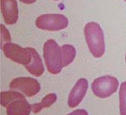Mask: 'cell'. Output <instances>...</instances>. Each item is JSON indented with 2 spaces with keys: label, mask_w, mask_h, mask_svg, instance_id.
<instances>
[{
  "label": "cell",
  "mask_w": 126,
  "mask_h": 115,
  "mask_svg": "<svg viewBox=\"0 0 126 115\" xmlns=\"http://www.w3.org/2000/svg\"><path fill=\"white\" fill-rule=\"evenodd\" d=\"M84 33L90 52L94 58H101L105 50L104 32L101 26L97 23L90 22L86 24Z\"/></svg>",
  "instance_id": "cell-1"
},
{
  "label": "cell",
  "mask_w": 126,
  "mask_h": 115,
  "mask_svg": "<svg viewBox=\"0 0 126 115\" xmlns=\"http://www.w3.org/2000/svg\"><path fill=\"white\" fill-rule=\"evenodd\" d=\"M43 58L48 71L52 75H58L63 68L61 48L54 40H48L43 44Z\"/></svg>",
  "instance_id": "cell-2"
},
{
  "label": "cell",
  "mask_w": 126,
  "mask_h": 115,
  "mask_svg": "<svg viewBox=\"0 0 126 115\" xmlns=\"http://www.w3.org/2000/svg\"><path fill=\"white\" fill-rule=\"evenodd\" d=\"M119 87L118 79L112 76H103L94 79L91 85L93 94L99 98H107L116 93Z\"/></svg>",
  "instance_id": "cell-3"
},
{
  "label": "cell",
  "mask_w": 126,
  "mask_h": 115,
  "mask_svg": "<svg viewBox=\"0 0 126 115\" xmlns=\"http://www.w3.org/2000/svg\"><path fill=\"white\" fill-rule=\"evenodd\" d=\"M35 24L41 30L58 31L67 28L68 20L65 15L61 14H45L36 19Z\"/></svg>",
  "instance_id": "cell-4"
},
{
  "label": "cell",
  "mask_w": 126,
  "mask_h": 115,
  "mask_svg": "<svg viewBox=\"0 0 126 115\" xmlns=\"http://www.w3.org/2000/svg\"><path fill=\"white\" fill-rule=\"evenodd\" d=\"M3 52L6 58L14 62H16L21 65H28L32 60V54L29 47L22 48L17 44L7 42L2 48Z\"/></svg>",
  "instance_id": "cell-5"
},
{
  "label": "cell",
  "mask_w": 126,
  "mask_h": 115,
  "mask_svg": "<svg viewBox=\"0 0 126 115\" xmlns=\"http://www.w3.org/2000/svg\"><path fill=\"white\" fill-rule=\"evenodd\" d=\"M9 87L14 91L22 92L28 97L34 96L41 90V85L38 80L31 77H17L13 79Z\"/></svg>",
  "instance_id": "cell-6"
},
{
  "label": "cell",
  "mask_w": 126,
  "mask_h": 115,
  "mask_svg": "<svg viewBox=\"0 0 126 115\" xmlns=\"http://www.w3.org/2000/svg\"><path fill=\"white\" fill-rule=\"evenodd\" d=\"M88 89V82L86 78L79 79L68 94V104L70 108H75L84 99Z\"/></svg>",
  "instance_id": "cell-7"
},
{
  "label": "cell",
  "mask_w": 126,
  "mask_h": 115,
  "mask_svg": "<svg viewBox=\"0 0 126 115\" xmlns=\"http://www.w3.org/2000/svg\"><path fill=\"white\" fill-rule=\"evenodd\" d=\"M1 12L6 24L12 25L18 21V5L16 0H1Z\"/></svg>",
  "instance_id": "cell-8"
},
{
  "label": "cell",
  "mask_w": 126,
  "mask_h": 115,
  "mask_svg": "<svg viewBox=\"0 0 126 115\" xmlns=\"http://www.w3.org/2000/svg\"><path fill=\"white\" fill-rule=\"evenodd\" d=\"M32 54V60L28 65L24 66L27 71L34 76H41L44 72V66L42 63V58L40 57L39 53L33 48L29 47Z\"/></svg>",
  "instance_id": "cell-9"
},
{
  "label": "cell",
  "mask_w": 126,
  "mask_h": 115,
  "mask_svg": "<svg viewBox=\"0 0 126 115\" xmlns=\"http://www.w3.org/2000/svg\"><path fill=\"white\" fill-rule=\"evenodd\" d=\"M32 105L25 99L14 101L6 107V115H30Z\"/></svg>",
  "instance_id": "cell-10"
},
{
  "label": "cell",
  "mask_w": 126,
  "mask_h": 115,
  "mask_svg": "<svg viewBox=\"0 0 126 115\" xmlns=\"http://www.w3.org/2000/svg\"><path fill=\"white\" fill-rule=\"evenodd\" d=\"M56 100H57V95L55 94L51 93V94H47V95H45L42 98L41 102H39V103H34V104L32 105V111L33 113H40L42 109L50 107L56 102Z\"/></svg>",
  "instance_id": "cell-11"
},
{
  "label": "cell",
  "mask_w": 126,
  "mask_h": 115,
  "mask_svg": "<svg viewBox=\"0 0 126 115\" xmlns=\"http://www.w3.org/2000/svg\"><path fill=\"white\" fill-rule=\"evenodd\" d=\"M0 96H1V105L3 107H7L8 105L10 104L11 102H13L14 101H16V100H20V99H25L23 94H20L16 91H5V92H1L0 94Z\"/></svg>",
  "instance_id": "cell-12"
},
{
  "label": "cell",
  "mask_w": 126,
  "mask_h": 115,
  "mask_svg": "<svg viewBox=\"0 0 126 115\" xmlns=\"http://www.w3.org/2000/svg\"><path fill=\"white\" fill-rule=\"evenodd\" d=\"M61 54H62L63 68L68 67L73 62L76 57V50L70 44H64L61 46Z\"/></svg>",
  "instance_id": "cell-13"
},
{
  "label": "cell",
  "mask_w": 126,
  "mask_h": 115,
  "mask_svg": "<svg viewBox=\"0 0 126 115\" xmlns=\"http://www.w3.org/2000/svg\"><path fill=\"white\" fill-rule=\"evenodd\" d=\"M119 107H120V114L126 115V81L123 82L120 86Z\"/></svg>",
  "instance_id": "cell-14"
},
{
  "label": "cell",
  "mask_w": 126,
  "mask_h": 115,
  "mask_svg": "<svg viewBox=\"0 0 126 115\" xmlns=\"http://www.w3.org/2000/svg\"><path fill=\"white\" fill-rule=\"evenodd\" d=\"M0 30H1V49L3 46L7 43V42H11V37L9 31H7L6 27L4 24L0 25Z\"/></svg>",
  "instance_id": "cell-15"
},
{
  "label": "cell",
  "mask_w": 126,
  "mask_h": 115,
  "mask_svg": "<svg viewBox=\"0 0 126 115\" xmlns=\"http://www.w3.org/2000/svg\"><path fill=\"white\" fill-rule=\"evenodd\" d=\"M67 115H88V113L84 109H78V110L71 112L70 113H68Z\"/></svg>",
  "instance_id": "cell-16"
},
{
  "label": "cell",
  "mask_w": 126,
  "mask_h": 115,
  "mask_svg": "<svg viewBox=\"0 0 126 115\" xmlns=\"http://www.w3.org/2000/svg\"><path fill=\"white\" fill-rule=\"evenodd\" d=\"M22 3L24 4H26V5H31V4H33L37 1V0H20Z\"/></svg>",
  "instance_id": "cell-17"
},
{
  "label": "cell",
  "mask_w": 126,
  "mask_h": 115,
  "mask_svg": "<svg viewBox=\"0 0 126 115\" xmlns=\"http://www.w3.org/2000/svg\"><path fill=\"white\" fill-rule=\"evenodd\" d=\"M125 62H126V55H125Z\"/></svg>",
  "instance_id": "cell-18"
},
{
  "label": "cell",
  "mask_w": 126,
  "mask_h": 115,
  "mask_svg": "<svg viewBox=\"0 0 126 115\" xmlns=\"http://www.w3.org/2000/svg\"><path fill=\"white\" fill-rule=\"evenodd\" d=\"M54 1H59V0H54Z\"/></svg>",
  "instance_id": "cell-19"
},
{
  "label": "cell",
  "mask_w": 126,
  "mask_h": 115,
  "mask_svg": "<svg viewBox=\"0 0 126 115\" xmlns=\"http://www.w3.org/2000/svg\"><path fill=\"white\" fill-rule=\"evenodd\" d=\"M124 1H125V2H126V0H124Z\"/></svg>",
  "instance_id": "cell-20"
}]
</instances>
